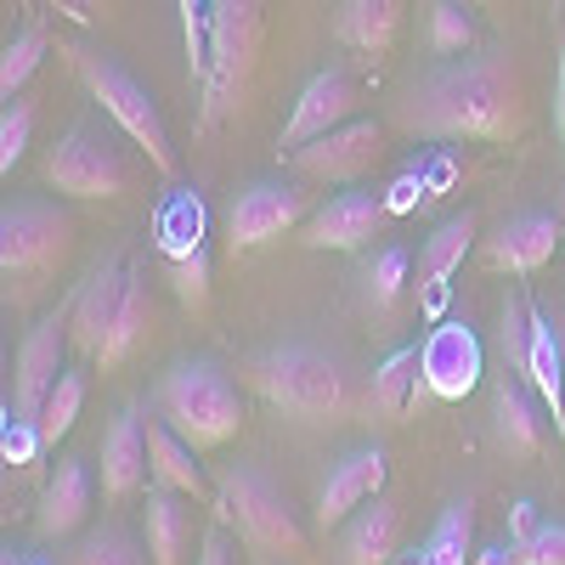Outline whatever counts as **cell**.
I'll list each match as a JSON object with an SVG mask.
<instances>
[{"label":"cell","instance_id":"cell-1","mask_svg":"<svg viewBox=\"0 0 565 565\" xmlns=\"http://www.w3.org/2000/svg\"><path fill=\"white\" fill-rule=\"evenodd\" d=\"M396 125L418 141H509L526 125L521 63L509 52L452 57L407 90Z\"/></svg>","mask_w":565,"mask_h":565},{"label":"cell","instance_id":"cell-46","mask_svg":"<svg viewBox=\"0 0 565 565\" xmlns=\"http://www.w3.org/2000/svg\"><path fill=\"white\" fill-rule=\"evenodd\" d=\"M554 210H559V221H565V193H559V199H554Z\"/></svg>","mask_w":565,"mask_h":565},{"label":"cell","instance_id":"cell-2","mask_svg":"<svg viewBox=\"0 0 565 565\" xmlns=\"http://www.w3.org/2000/svg\"><path fill=\"white\" fill-rule=\"evenodd\" d=\"M244 385L277 407V413H295V418H311V424H334V418H351L356 413V391H351V373L322 356L311 345H271V351H255L244 362Z\"/></svg>","mask_w":565,"mask_h":565},{"label":"cell","instance_id":"cell-32","mask_svg":"<svg viewBox=\"0 0 565 565\" xmlns=\"http://www.w3.org/2000/svg\"><path fill=\"white\" fill-rule=\"evenodd\" d=\"M79 407H85V380H79V373H63L57 391L45 396V407H40V418H34V424H40V441H45V447H57V441L74 430Z\"/></svg>","mask_w":565,"mask_h":565},{"label":"cell","instance_id":"cell-13","mask_svg":"<svg viewBox=\"0 0 565 565\" xmlns=\"http://www.w3.org/2000/svg\"><path fill=\"white\" fill-rule=\"evenodd\" d=\"M481 373H487V362H481L476 328L458 322V317H441L430 328V340L418 345V391L436 396V402H463L481 385Z\"/></svg>","mask_w":565,"mask_h":565},{"label":"cell","instance_id":"cell-26","mask_svg":"<svg viewBox=\"0 0 565 565\" xmlns=\"http://www.w3.org/2000/svg\"><path fill=\"white\" fill-rule=\"evenodd\" d=\"M141 526H148L153 565H186V554H193V509L181 503V492L153 487L148 503H141Z\"/></svg>","mask_w":565,"mask_h":565},{"label":"cell","instance_id":"cell-11","mask_svg":"<svg viewBox=\"0 0 565 565\" xmlns=\"http://www.w3.org/2000/svg\"><path fill=\"white\" fill-rule=\"evenodd\" d=\"M68 351H74V295H68L57 311H45V317L29 328V334H23L18 367H12V413L40 418L45 396H52L57 380L68 373V367H63Z\"/></svg>","mask_w":565,"mask_h":565},{"label":"cell","instance_id":"cell-18","mask_svg":"<svg viewBox=\"0 0 565 565\" xmlns=\"http://www.w3.org/2000/svg\"><path fill=\"white\" fill-rule=\"evenodd\" d=\"M476 210H463V215H452V221H441L430 238H424V249H418V277H413V300H418V311L424 317H441V306H447V295H452V271L463 266V255L476 249Z\"/></svg>","mask_w":565,"mask_h":565},{"label":"cell","instance_id":"cell-14","mask_svg":"<svg viewBox=\"0 0 565 565\" xmlns=\"http://www.w3.org/2000/svg\"><path fill=\"white\" fill-rule=\"evenodd\" d=\"M351 119H356V79H351L345 68H322V74H311V79L300 85L289 125L277 130V148H282V153H300L306 141L340 130V125H351Z\"/></svg>","mask_w":565,"mask_h":565},{"label":"cell","instance_id":"cell-3","mask_svg":"<svg viewBox=\"0 0 565 565\" xmlns=\"http://www.w3.org/2000/svg\"><path fill=\"white\" fill-rule=\"evenodd\" d=\"M74 238H79V226L63 204L18 199L0 210V282H7V300L29 306L68 266Z\"/></svg>","mask_w":565,"mask_h":565},{"label":"cell","instance_id":"cell-30","mask_svg":"<svg viewBox=\"0 0 565 565\" xmlns=\"http://www.w3.org/2000/svg\"><path fill=\"white\" fill-rule=\"evenodd\" d=\"M63 565H153V554L141 548L130 532H119V526H103V532L79 537V543L63 554Z\"/></svg>","mask_w":565,"mask_h":565},{"label":"cell","instance_id":"cell-5","mask_svg":"<svg viewBox=\"0 0 565 565\" xmlns=\"http://www.w3.org/2000/svg\"><path fill=\"white\" fill-rule=\"evenodd\" d=\"M63 57L74 63V74H79V85L90 90V103H97L136 148H141V159H148L164 181H175V148H170V130H164V114H159V103H153V90L141 85L119 57H108V52H97V45H63Z\"/></svg>","mask_w":565,"mask_h":565},{"label":"cell","instance_id":"cell-19","mask_svg":"<svg viewBox=\"0 0 565 565\" xmlns=\"http://www.w3.org/2000/svg\"><path fill=\"white\" fill-rule=\"evenodd\" d=\"M148 476H153L148 418H141V407H119V418L108 424V436H103V492L114 503H130Z\"/></svg>","mask_w":565,"mask_h":565},{"label":"cell","instance_id":"cell-45","mask_svg":"<svg viewBox=\"0 0 565 565\" xmlns=\"http://www.w3.org/2000/svg\"><path fill=\"white\" fill-rule=\"evenodd\" d=\"M396 565H424V554H418V548H413V554H402V559H396Z\"/></svg>","mask_w":565,"mask_h":565},{"label":"cell","instance_id":"cell-9","mask_svg":"<svg viewBox=\"0 0 565 565\" xmlns=\"http://www.w3.org/2000/svg\"><path fill=\"white\" fill-rule=\"evenodd\" d=\"M311 221V193H306V181H249L238 199L226 204V226H221V238L232 255H244V249H260L271 238H282V232H295Z\"/></svg>","mask_w":565,"mask_h":565},{"label":"cell","instance_id":"cell-20","mask_svg":"<svg viewBox=\"0 0 565 565\" xmlns=\"http://www.w3.org/2000/svg\"><path fill=\"white\" fill-rule=\"evenodd\" d=\"M125 271H130V260H108L74 289V351H85V356L103 351L114 311H119V295H125Z\"/></svg>","mask_w":565,"mask_h":565},{"label":"cell","instance_id":"cell-27","mask_svg":"<svg viewBox=\"0 0 565 565\" xmlns=\"http://www.w3.org/2000/svg\"><path fill=\"white\" fill-rule=\"evenodd\" d=\"M402 7H407V0H340L334 34L351 45V52L380 57V52H391L396 34H402Z\"/></svg>","mask_w":565,"mask_h":565},{"label":"cell","instance_id":"cell-49","mask_svg":"<svg viewBox=\"0 0 565 565\" xmlns=\"http://www.w3.org/2000/svg\"><path fill=\"white\" fill-rule=\"evenodd\" d=\"M266 565H277V559H266Z\"/></svg>","mask_w":565,"mask_h":565},{"label":"cell","instance_id":"cell-12","mask_svg":"<svg viewBox=\"0 0 565 565\" xmlns=\"http://www.w3.org/2000/svg\"><path fill=\"white\" fill-rule=\"evenodd\" d=\"M385 153V130L380 119H351L340 130H328L317 141H306L300 153H289L295 175L300 181H317V186H356Z\"/></svg>","mask_w":565,"mask_h":565},{"label":"cell","instance_id":"cell-15","mask_svg":"<svg viewBox=\"0 0 565 565\" xmlns=\"http://www.w3.org/2000/svg\"><path fill=\"white\" fill-rule=\"evenodd\" d=\"M396 215L385 210L380 193H362V186H345L334 193L322 210H311V221L300 226V244L306 249H362L367 238H380Z\"/></svg>","mask_w":565,"mask_h":565},{"label":"cell","instance_id":"cell-34","mask_svg":"<svg viewBox=\"0 0 565 565\" xmlns=\"http://www.w3.org/2000/svg\"><path fill=\"white\" fill-rule=\"evenodd\" d=\"M407 289H413V282H407V249H385L380 260L367 266V300H373V311H396Z\"/></svg>","mask_w":565,"mask_h":565},{"label":"cell","instance_id":"cell-24","mask_svg":"<svg viewBox=\"0 0 565 565\" xmlns=\"http://www.w3.org/2000/svg\"><path fill=\"white\" fill-rule=\"evenodd\" d=\"M85 514H90V476H85V463L68 458V463H57L52 487H45V498H40L34 532L45 543H63V537H74L85 526Z\"/></svg>","mask_w":565,"mask_h":565},{"label":"cell","instance_id":"cell-33","mask_svg":"<svg viewBox=\"0 0 565 565\" xmlns=\"http://www.w3.org/2000/svg\"><path fill=\"white\" fill-rule=\"evenodd\" d=\"M476 45V23H469V12L458 7V0H436L430 7V52L436 57H458Z\"/></svg>","mask_w":565,"mask_h":565},{"label":"cell","instance_id":"cell-40","mask_svg":"<svg viewBox=\"0 0 565 565\" xmlns=\"http://www.w3.org/2000/svg\"><path fill=\"white\" fill-rule=\"evenodd\" d=\"M554 130L565 148V34H559V57H554Z\"/></svg>","mask_w":565,"mask_h":565},{"label":"cell","instance_id":"cell-4","mask_svg":"<svg viewBox=\"0 0 565 565\" xmlns=\"http://www.w3.org/2000/svg\"><path fill=\"white\" fill-rule=\"evenodd\" d=\"M153 413L193 452H215L244 430V396L215 362H170L153 385Z\"/></svg>","mask_w":565,"mask_h":565},{"label":"cell","instance_id":"cell-39","mask_svg":"<svg viewBox=\"0 0 565 565\" xmlns=\"http://www.w3.org/2000/svg\"><path fill=\"white\" fill-rule=\"evenodd\" d=\"M418 199H424V186H418V175H402V181L391 186V199H385V210H391V215H407V210H413Z\"/></svg>","mask_w":565,"mask_h":565},{"label":"cell","instance_id":"cell-47","mask_svg":"<svg viewBox=\"0 0 565 565\" xmlns=\"http://www.w3.org/2000/svg\"><path fill=\"white\" fill-rule=\"evenodd\" d=\"M18 7H23V12H34V0H18Z\"/></svg>","mask_w":565,"mask_h":565},{"label":"cell","instance_id":"cell-29","mask_svg":"<svg viewBox=\"0 0 565 565\" xmlns=\"http://www.w3.org/2000/svg\"><path fill=\"white\" fill-rule=\"evenodd\" d=\"M469 543H476V498L463 492L436 514V526L418 543V554H424V565H469Z\"/></svg>","mask_w":565,"mask_h":565},{"label":"cell","instance_id":"cell-38","mask_svg":"<svg viewBox=\"0 0 565 565\" xmlns=\"http://www.w3.org/2000/svg\"><path fill=\"white\" fill-rule=\"evenodd\" d=\"M0 447H7V463H29V458L45 447V441H40V424L18 413V418L7 424V441H0Z\"/></svg>","mask_w":565,"mask_h":565},{"label":"cell","instance_id":"cell-10","mask_svg":"<svg viewBox=\"0 0 565 565\" xmlns=\"http://www.w3.org/2000/svg\"><path fill=\"white\" fill-rule=\"evenodd\" d=\"M204 238L210 232H204V210L193 193H181L153 226V249L186 311H210V244Z\"/></svg>","mask_w":565,"mask_h":565},{"label":"cell","instance_id":"cell-37","mask_svg":"<svg viewBox=\"0 0 565 565\" xmlns=\"http://www.w3.org/2000/svg\"><path fill=\"white\" fill-rule=\"evenodd\" d=\"M514 565H565V521H543L526 543H514Z\"/></svg>","mask_w":565,"mask_h":565},{"label":"cell","instance_id":"cell-44","mask_svg":"<svg viewBox=\"0 0 565 565\" xmlns=\"http://www.w3.org/2000/svg\"><path fill=\"white\" fill-rule=\"evenodd\" d=\"M57 7H63L68 18H79V23H85V18H90V7H97V0H57Z\"/></svg>","mask_w":565,"mask_h":565},{"label":"cell","instance_id":"cell-36","mask_svg":"<svg viewBox=\"0 0 565 565\" xmlns=\"http://www.w3.org/2000/svg\"><path fill=\"white\" fill-rule=\"evenodd\" d=\"M29 130H34V103L18 97L0 114V175H12V164L29 153Z\"/></svg>","mask_w":565,"mask_h":565},{"label":"cell","instance_id":"cell-25","mask_svg":"<svg viewBox=\"0 0 565 565\" xmlns=\"http://www.w3.org/2000/svg\"><path fill=\"white\" fill-rule=\"evenodd\" d=\"M148 458H153V481H159V487H170V492H181V498H193V503L210 498V476H204L199 452L186 447L159 413L148 418Z\"/></svg>","mask_w":565,"mask_h":565},{"label":"cell","instance_id":"cell-41","mask_svg":"<svg viewBox=\"0 0 565 565\" xmlns=\"http://www.w3.org/2000/svg\"><path fill=\"white\" fill-rule=\"evenodd\" d=\"M199 565H238V554H232L226 532H204V554H199Z\"/></svg>","mask_w":565,"mask_h":565},{"label":"cell","instance_id":"cell-23","mask_svg":"<svg viewBox=\"0 0 565 565\" xmlns=\"http://www.w3.org/2000/svg\"><path fill=\"white\" fill-rule=\"evenodd\" d=\"M492 424H498V441L514 452V458H537L548 447V424L532 402V385L503 373L498 391H492Z\"/></svg>","mask_w":565,"mask_h":565},{"label":"cell","instance_id":"cell-16","mask_svg":"<svg viewBox=\"0 0 565 565\" xmlns=\"http://www.w3.org/2000/svg\"><path fill=\"white\" fill-rule=\"evenodd\" d=\"M385 476H391V458L385 447H356L345 452L334 469H328V481L317 492V526H345L356 509H367L373 498H385Z\"/></svg>","mask_w":565,"mask_h":565},{"label":"cell","instance_id":"cell-35","mask_svg":"<svg viewBox=\"0 0 565 565\" xmlns=\"http://www.w3.org/2000/svg\"><path fill=\"white\" fill-rule=\"evenodd\" d=\"M175 18H181L186 74L204 79V63H210V0H175Z\"/></svg>","mask_w":565,"mask_h":565},{"label":"cell","instance_id":"cell-21","mask_svg":"<svg viewBox=\"0 0 565 565\" xmlns=\"http://www.w3.org/2000/svg\"><path fill=\"white\" fill-rule=\"evenodd\" d=\"M148 328H153V295H148V271H141V260H130L125 271V295H119V311H114V328H108V340L103 351L90 356L103 373L125 367L141 345H148Z\"/></svg>","mask_w":565,"mask_h":565},{"label":"cell","instance_id":"cell-42","mask_svg":"<svg viewBox=\"0 0 565 565\" xmlns=\"http://www.w3.org/2000/svg\"><path fill=\"white\" fill-rule=\"evenodd\" d=\"M532 509H537V503H514V543H526V537H532V532L543 526Z\"/></svg>","mask_w":565,"mask_h":565},{"label":"cell","instance_id":"cell-17","mask_svg":"<svg viewBox=\"0 0 565 565\" xmlns=\"http://www.w3.org/2000/svg\"><path fill=\"white\" fill-rule=\"evenodd\" d=\"M559 238H565V221H554L543 210H521V215H509L492 238L481 244V260H487V271L532 277V271H543L554 260Z\"/></svg>","mask_w":565,"mask_h":565},{"label":"cell","instance_id":"cell-22","mask_svg":"<svg viewBox=\"0 0 565 565\" xmlns=\"http://www.w3.org/2000/svg\"><path fill=\"white\" fill-rule=\"evenodd\" d=\"M396 548H402V503L396 498H373L340 532L345 565H396Z\"/></svg>","mask_w":565,"mask_h":565},{"label":"cell","instance_id":"cell-43","mask_svg":"<svg viewBox=\"0 0 565 565\" xmlns=\"http://www.w3.org/2000/svg\"><path fill=\"white\" fill-rule=\"evenodd\" d=\"M0 565H52V559H40L29 548H7V554H0Z\"/></svg>","mask_w":565,"mask_h":565},{"label":"cell","instance_id":"cell-31","mask_svg":"<svg viewBox=\"0 0 565 565\" xmlns=\"http://www.w3.org/2000/svg\"><path fill=\"white\" fill-rule=\"evenodd\" d=\"M52 52V40H45L40 23H29L7 52H0V103H18V90L29 85V74L40 68V57Z\"/></svg>","mask_w":565,"mask_h":565},{"label":"cell","instance_id":"cell-28","mask_svg":"<svg viewBox=\"0 0 565 565\" xmlns=\"http://www.w3.org/2000/svg\"><path fill=\"white\" fill-rule=\"evenodd\" d=\"M418 402V345H396L367 380V407L385 424H402L407 407Z\"/></svg>","mask_w":565,"mask_h":565},{"label":"cell","instance_id":"cell-6","mask_svg":"<svg viewBox=\"0 0 565 565\" xmlns=\"http://www.w3.org/2000/svg\"><path fill=\"white\" fill-rule=\"evenodd\" d=\"M266 45V18L260 0H210V63H204V108L199 125H221L226 114H238Z\"/></svg>","mask_w":565,"mask_h":565},{"label":"cell","instance_id":"cell-8","mask_svg":"<svg viewBox=\"0 0 565 565\" xmlns=\"http://www.w3.org/2000/svg\"><path fill=\"white\" fill-rule=\"evenodd\" d=\"M45 181L57 186V193H68V199H90V204H108V199H125V193H136V181H141V170H136V159L119 148V141L108 136V130H97V125H74L52 153H45Z\"/></svg>","mask_w":565,"mask_h":565},{"label":"cell","instance_id":"cell-48","mask_svg":"<svg viewBox=\"0 0 565 565\" xmlns=\"http://www.w3.org/2000/svg\"><path fill=\"white\" fill-rule=\"evenodd\" d=\"M469 7H492V0H469Z\"/></svg>","mask_w":565,"mask_h":565},{"label":"cell","instance_id":"cell-7","mask_svg":"<svg viewBox=\"0 0 565 565\" xmlns=\"http://www.w3.org/2000/svg\"><path fill=\"white\" fill-rule=\"evenodd\" d=\"M215 498H221V514L238 526V537H244L249 548H260V554H271V559H282V565H311V537H306V526L295 521L289 498H282V492L260 476V469L232 463L226 476H221V487H215Z\"/></svg>","mask_w":565,"mask_h":565}]
</instances>
